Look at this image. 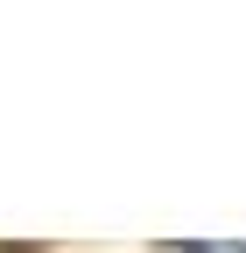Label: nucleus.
I'll return each mask as SVG.
<instances>
[{"label": "nucleus", "mask_w": 246, "mask_h": 253, "mask_svg": "<svg viewBox=\"0 0 246 253\" xmlns=\"http://www.w3.org/2000/svg\"><path fill=\"white\" fill-rule=\"evenodd\" d=\"M176 253H211V246H176Z\"/></svg>", "instance_id": "f257e3e1"}]
</instances>
